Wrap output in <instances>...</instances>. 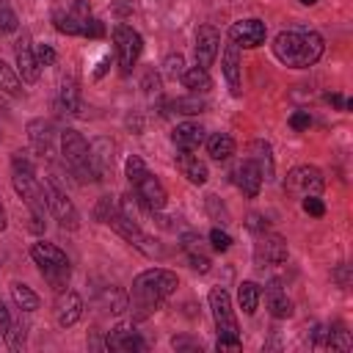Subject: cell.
Returning <instances> with one entry per match:
<instances>
[{
  "label": "cell",
  "mask_w": 353,
  "mask_h": 353,
  "mask_svg": "<svg viewBox=\"0 0 353 353\" xmlns=\"http://www.w3.org/2000/svg\"><path fill=\"white\" fill-rule=\"evenodd\" d=\"M179 279L174 270L165 268H149L143 273L135 276L132 281V292H130V309L138 320L149 317L152 312H157L163 306V301L176 290Z\"/></svg>",
  "instance_id": "obj_1"
},
{
  "label": "cell",
  "mask_w": 353,
  "mask_h": 353,
  "mask_svg": "<svg viewBox=\"0 0 353 353\" xmlns=\"http://www.w3.org/2000/svg\"><path fill=\"white\" fill-rule=\"evenodd\" d=\"M323 50H325L323 36L312 28H290L273 39V55L290 69L314 66L320 61Z\"/></svg>",
  "instance_id": "obj_2"
},
{
  "label": "cell",
  "mask_w": 353,
  "mask_h": 353,
  "mask_svg": "<svg viewBox=\"0 0 353 353\" xmlns=\"http://www.w3.org/2000/svg\"><path fill=\"white\" fill-rule=\"evenodd\" d=\"M61 154H63L69 171L74 174V179L80 185L99 182V176H97V171L91 165V157H88V143L77 130H63L61 132Z\"/></svg>",
  "instance_id": "obj_3"
},
{
  "label": "cell",
  "mask_w": 353,
  "mask_h": 353,
  "mask_svg": "<svg viewBox=\"0 0 353 353\" xmlns=\"http://www.w3.org/2000/svg\"><path fill=\"white\" fill-rule=\"evenodd\" d=\"M108 223L127 240V243H132L143 256H149V259H163L165 256V251H163V245L152 237V234H146L141 226H138V221H132L130 215H124L121 210H116L110 218H108Z\"/></svg>",
  "instance_id": "obj_4"
},
{
  "label": "cell",
  "mask_w": 353,
  "mask_h": 353,
  "mask_svg": "<svg viewBox=\"0 0 353 353\" xmlns=\"http://www.w3.org/2000/svg\"><path fill=\"white\" fill-rule=\"evenodd\" d=\"M113 44H116V58H119L121 72L130 74L135 61L141 58V50H143L141 33L135 28H130V25H116L113 28Z\"/></svg>",
  "instance_id": "obj_5"
},
{
  "label": "cell",
  "mask_w": 353,
  "mask_h": 353,
  "mask_svg": "<svg viewBox=\"0 0 353 353\" xmlns=\"http://www.w3.org/2000/svg\"><path fill=\"white\" fill-rule=\"evenodd\" d=\"M44 199H47V210L52 212V218L61 223V229H77L80 226V215L74 210V204L69 201V196L58 188V182L50 176L44 182Z\"/></svg>",
  "instance_id": "obj_6"
},
{
  "label": "cell",
  "mask_w": 353,
  "mask_h": 353,
  "mask_svg": "<svg viewBox=\"0 0 353 353\" xmlns=\"http://www.w3.org/2000/svg\"><path fill=\"white\" fill-rule=\"evenodd\" d=\"M210 309H212V320L218 328V336H240L237 328V317L232 309V298L223 287H212L210 290Z\"/></svg>",
  "instance_id": "obj_7"
},
{
  "label": "cell",
  "mask_w": 353,
  "mask_h": 353,
  "mask_svg": "<svg viewBox=\"0 0 353 353\" xmlns=\"http://www.w3.org/2000/svg\"><path fill=\"white\" fill-rule=\"evenodd\" d=\"M284 188L295 196H317L325 188V179H323V171L314 165H295L287 174Z\"/></svg>",
  "instance_id": "obj_8"
},
{
  "label": "cell",
  "mask_w": 353,
  "mask_h": 353,
  "mask_svg": "<svg viewBox=\"0 0 353 353\" xmlns=\"http://www.w3.org/2000/svg\"><path fill=\"white\" fill-rule=\"evenodd\" d=\"M287 256H290V248H287V240L281 234H273V232L259 234V240L254 245V262L259 268L281 265V262H287Z\"/></svg>",
  "instance_id": "obj_9"
},
{
  "label": "cell",
  "mask_w": 353,
  "mask_h": 353,
  "mask_svg": "<svg viewBox=\"0 0 353 353\" xmlns=\"http://www.w3.org/2000/svg\"><path fill=\"white\" fill-rule=\"evenodd\" d=\"M135 193H138V199L152 210V212H160L163 207H165V201H168V193H165V188H163V182L146 168L138 179H135Z\"/></svg>",
  "instance_id": "obj_10"
},
{
  "label": "cell",
  "mask_w": 353,
  "mask_h": 353,
  "mask_svg": "<svg viewBox=\"0 0 353 353\" xmlns=\"http://www.w3.org/2000/svg\"><path fill=\"white\" fill-rule=\"evenodd\" d=\"M265 36H268V28H265L262 19H240L229 28V39L237 47H245V50H254V47L265 44Z\"/></svg>",
  "instance_id": "obj_11"
},
{
  "label": "cell",
  "mask_w": 353,
  "mask_h": 353,
  "mask_svg": "<svg viewBox=\"0 0 353 353\" xmlns=\"http://www.w3.org/2000/svg\"><path fill=\"white\" fill-rule=\"evenodd\" d=\"M218 50H221V33L212 25H201L196 33V44H193L196 66H201V69L212 66V61L218 58Z\"/></svg>",
  "instance_id": "obj_12"
},
{
  "label": "cell",
  "mask_w": 353,
  "mask_h": 353,
  "mask_svg": "<svg viewBox=\"0 0 353 353\" xmlns=\"http://www.w3.org/2000/svg\"><path fill=\"white\" fill-rule=\"evenodd\" d=\"M52 314H55V323H58L61 328L74 325V323L83 317V298H80L74 290H61L58 298H55Z\"/></svg>",
  "instance_id": "obj_13"
},
{
  "label": "cell",
  "mask_w": 353,
  "mask_h": 353,
  "mask_svg": "<svg viewBox=\"0 0 353 353\" xmlns=\"http://www.w3.org/2000/svg\"><path fill=\"white\" fill-rule=\"evenodd\" d=\"M14 55H17V69H19V77H22L25 83H36V80H39L41 66H39V61H36V50H33V44H30V36H28V33H25V36L17 41Z\"/></svg>",
  "instance_id": "obj_14"
},
{
  "label": "cell",
  "mask_w": 353,
  "mask_h": 353,
  "mask_svg": "<svg viewBox=\"0 0 353 353\" xmlns=\"http://www.w3.org/2000/svg\"><path fill=\"white\" fill-rule=\"evenodd\" d=\"M221 66H223V77H226L232 94L237 97V94H240V83H243V80H240V77H243V61H240V47H237L232 39L223 44Z\"/></svg>",
  "instance_id": "obj_15"
},
{
  "label": "cell",
  "mask_w": 353,
  "mask_h": 353,
  "mask_svg": "<svg viewBox=\"0 0 353 353\" xmlns=\"http://www.w3.org/2000/svg\"><path fill=\"white\" fill-rule=\"evenodd\" d=\"M88 157H91V165L99 176V182L113 171V141L110 138H97L88 143Z\"/></svg>",
  "instance_id": "obj_16"
},
{
  "label": "cell",
  "mask_w": 353,
  "mask_h": 353,
  "mask_svg": "<svg viewBox=\"0 0 353 353\" xmlns=\"http://www.w3.org/2000/svg\"><path fill=\"white\" fill-rule=\"evenodd\" d=\"M204 240H201V234H196V232H185L182 237H179V245H182V251L188 254V262H190V268L193 270H199V273H207L210 270V256L204 254V245H201Z\"/></svg>",
  "instance_id": "obj_17"
},
{
  "label": "cell",
  "mask_w": 353,
  "mask_h": 353,
  "mask_svg": "<svg viewBox=\"0 0 353 353\" xmlns=\"http://www.w3.org/2000/svg\"><path fill=\"white\" fill-rule=\"evenodd\" d=\"M105 342H108V350H119V353H135V350H143L146 347V342L141 339V334L132 331V328H127V325L113 328Z\"/></svg>",
  "instance_id": "obj_18"
},
{
  "label": "cell",
  "mask_w": 353,
  "mask_h": 353,
  "mask_svg": "<svg viewBox=\"0 0 353 353\" xmlns=\"http://www.w3.org/2000/svg\"><path fill=\"white\" fill-rule=\"evenodd\" d=\"M234 182H237V188L243 190V196H248V199H254V196H259V188H262V174H259V168L245 157L237 168H234Z\"/></svg>",
  "instance_id": "obj_19"
},
{
  "label": "cell",
  "mask_w": 353,
  "mask_h": 353,
  "mask_svg": "<svg viewBox=\"0 0 353 353\" xmlns=\"http://www.w3.org/2000/svg\"><path fill=\"white\" fill-rule=\"evenodd\" d=\"M171 138H174L176 149H182V152H196V149L204 143V127L196 124V121H182V124H176V130H174Z\"/></svg>",
  "instance_id": "obj_20"
},
{
  "label": "cell",
  "mask_w": 353,
  "mask_h": 353,
  "mask_svg": "<svg viewBox=\"0 0 353 353\" xmlns=\"http://www.w3.org/2000/svg\"><path fill=\"white\" fill-rule=\"evenodd\" d=\"M28 138H30V143H33L36 152L47 154L52 149L55 130H52V124L47 119H33V121H28Z\"/></svg>",
  "instance_id": "obj_21"
},
{
  "label": "cell",
  "mask_w": 353,
  "mask_h": 353,
  "mask_svg": "<svg viewBox=\"0 0 353 353\" xmlns=\"http://www.w3.org/2000/svg\"><path fill=\"white\" fill-rule=\"evenodd\" d=\"M176 163H179L182 174H185L193 185H204V182H207L210 171H207V163H204V160H199V154H193V152H182V149H179Z\"/></svg>",
  "instance_id": "obj_22"
},
{
  "label": "cell",
  "mask_w": 353,
  "mask_h": 353,
  "mask_svg": "<svg viewBox=\"0 0 353 353\" xmlns=\"http://www.w3.org/2000/svg\"><path fill=\"white\" fill-rule=\"evenodd\" d=\"M265 303H268V309H270L273 317H290L292 314V301L287 298V292L281 290L279 281H270L265 287Z\"/></svg>",
  "instance_id": "obj_23"
},
{
  "label": "cell",
  "mask_w": 353,
  "mask_h": 353,
  "mask_svg": "<svg viewBox=\"0 0 353 353\" xmlns=\"http://www.w3.org/2000/svg\"><path fill=\"white\" fill-rule=\"evenodd\" d=\"M248 160L259 168L262 179H270L273 176V157H270V143L265 141H251L248 143Z\"/></svg>",
  "instance_id": "obj_24"
},
{
  "label": "cell",
  "mask_w": 353,
  "mask_h": 353,
  "mask_svg": "<svg viewBox=\"0 0 353 353\" xmlns=\"http://www.w3.org/2000/svg\"><path fill=\"white\" fill-rule=\"evenodd\" d=\"M30 256H33L36 265H63V262H69L66 254H63L58 245L44 243V240H39V243L30 245Z\"/></svg>",
  "instance_id": "obj_25"
},
{
  "label": "cell",
  "mask_w": 353,
  "mask_h": 353,
  "mask_svg": "<svg viewBox=\"0 0 353 353\" xmlns=\"http://www.w3.org/2000/svg\"><path fill=\"white\" fill-rule=\"evenodd\" d=\"M39 273L44 276V281H47L55 292H61V290H66V287H69L72 265H69V262H63V265H39Z\"/></svg>",
  "instance_id": "obj_26"
},
{
  "label": "cell",
  "mask_w": 353,
  "mask_h": 353,
  "mask_svg": "<svg viewBox=\"0 0 353 353\" xmlns=\"http://www.w3.org/2000/svg\"><path fill=\"white\" fill-rule=\"evenodd\" d=\"M207 152L212 160H229L234 154V138L229 132H212L207 138Z\"/></svg>",
  "instance_id": "obj_27"
},
{
  "label": "cell",
  "mask_w": 353,
  "mask_h": 353,
  "mask_svg": "<svg viewBox=\"0 0 353 353\" xmlns=\"http://www.w3.org/2000/svg\"><path fill=\"white\" fill-rule=\"evenodd\" d=\"M179 80L185 83V88H190V94H204V91L212 88V80H210L207 69H201V66H190V69H185Z\"/></svg>",
  "instance_id": "obj_28"
},
{
  "label": "cell",
  "mask_w": 353,
  "mask_h": 353,
  "mask_svg": "<svg viewBox=\"0 0 353 353\" xmlns=\"http://www.w3.org/2000/svg\"><path fill=\"white\" fill-rule=\"evenodd\" d=\"M259 298H262L259 284H254V281H243V284L237 287V303H240V309H243L245 314H254V312H256Z\"/></svg>",
  "instance_id": "obj_29"
},
{
  "label": "cell",
  "mask_w": 353,
  "mask_h": 353,
  "mask_svg": "<svg viewBox=\"0 0 353 353\" xmlns=\"http://www.w3.org/2000/svg\"><path fill=\"white\" fill-rule=\"evenodd\" d=\"M61 108L66 110V113H80L83 110V99H80V88H77V83L69 77V80H63L61 83Z\"/></svg>",
  "instance_id": "obj_30"
},
{
  "label": "cell",
  "mask_w": 353,
  "mask_h": 353,
  "mask_svg": "<svg viewBox=\"0 0 353 353\" xmlns=\"http://www.w3.org/2000/svg\"><path fill=\"white\" fill-rule=\"evenodd\" d=\"M11 298H14L17 309H22V312H36L39 309V295L28 284H22V281L11 284Z\"/></svg>",
  "instance_id": "obj_31"
},
{
  "label": "cell",
  "mask_w": 353,
  "mask_h": 353,
  "mask_svg": "<svg viewBox=\"0 0 353 353\" xmlns=\"http://www.w3.org/2000/svg\"><path fill=\"white\" fill-rule=\"evenodd\" d=\"M52 25L58 33H66V36H80V25L77 19L72 17V11H63V8H55L52 11Z\"/></svg>",
  "instance_id": "obj_32"
},
{
  "label": "cell",
  "mask_w": 353,
  "mask_h": 353,
  "mask_svg": "<svg viewBox=\"0 0 353 353\" xmlns=\"http://www.w3.org/2000/svg\"><path fill=\"white\" fill-rule=\"evenodd\" d=\"M3 336H6V347L8 350H22L25 347V339H28V328H25L22 320H17V323H8V328L3 331Z\"/></svg>",
  "instance_id": "obj_33"
},
{
  "label": "cell",
  "mask_w": 353,
  "mask_h": 353,
  "mask_svg": "<svg viewBox=\"0 0 353 353\" xmlns=\"http://www.w3.org/2000/svg\"><path fill=\"white\" fill-rule=\"evenodd\" d=\"M0 91H3V94H8V97H17V94L22 91L19 77L14 74V69H11L6 61H0Z\"/></svg>",
  "instance_id": "obj_34"
},
{
  "label": "cell",
  "mask_w": 353,
  "mask_h": 353,
  "mask_svg": "<svg viewBox=\"0 0 353 353\" xmlns=\"http://www.w3.org/2000/svg\"><path fill=\"white\" fill-rule=\"evenodd\" d=\"M171 108L176 110V113H185V116H193V113H201L207 105H204V99L199 97V94H190V97H176L174 102H171Z\"/></svg>",
  "instance_id": "obj_35"
},
{
  "label": "cell",
  "mask_w": 353,
  "mask_h": 353,
  "mask_svg": "<svg viewBox=\"0 0 353 353\" xmlns=\"http://www.w3.org/2000/svg\"><path fill=\"white\" fill-rule=\"evenodd\" d=\"M350 331L342 323H334L328 328V347H339V350H350Z\"/></svg>",
  "instance_id": "obj_36"
},
{
  "label": "cell",
  "mask_w": 353,
  "mask_h": 353,
  "mask_svg": "<svg viewBox=\"0 0 353 353\" xmlns=\"http://www.w3.org/2000/svg\"><path fill=\"white\" fill-rule=\"evenodd\" d=\"M19 28V19H17V11L6 3V0H0V36H6V33H14Z\"/></svg>",
  "instance_id": "obj_37"
},
{
  "label": "cell",
  "mask_w": 353,
  "mask_h": 353,
  "mask_svg": "<svg viewBox=\"0 0 353 353\" xmlns=\"http://www.w3.org/2000/svg\"><path fill=\"white\" fill-rule=\"evenodd\" d=\"M182 72H185V58L179 52H171V55L163 58V74L165 77L176 80V77H182Z\"/></svg>",
  "instance_id": "obj_38"
},
{
  "label": "cell",
  "mask_w": 353,
  "mask_h": 353,
  "mask_svg": "<svg viewBox=\"0 0 353 353\" xmlns=\"http://www.w3.org/2000/svg\"><path fill=\"white\" fill-rule=\"evenodd\" d=\"M207 212H210L218 223H229V210L221 204L218 196H207Z\"/></svg>",
  "instance_id": "obj_39"
},
{
  "label": "cell",
  "mask_w": 353,
  "mask_h": 353,
  "mask_svg": "<svg viewBox=\"0 0 353 353\" xmlns=\"http://www.w3.org/2000/svg\"><path fill=\"white\" fill-rule=\"evenodd\" d=\"M80 36H88V39H102V36H105V25H102L97 17H88V19L80 25Z\"/></svg>",
  "instance_id": "obj_40"
},
{
  "label": "cell",
  "mask_w": 353,
  "mask_h": 353,
  "mask_svg": "<svg viewBox=\"0 0 353 353\" xmlns=\"http://www.w3.org/2000/svg\"><path fill=\"white\" fill-rule=\"evenodd\" d=\"M210 243H212L215 251H229V248H232V237H229V232H223L221 226H215V229L210 232Z\"/></svg>",
  "instance_id": "obj_41"
},
{
  "label": "cell",
  "mask_w": 353,
  "mask_h": 353,
  "mask_svg": "<svg viewBox=\"0 0 353 353\" xmlns=\"http://www.w3.org/2000/svg\"><path fill=\"white\" fill-rule=\"evenodd\" d=\"M141 88H143L146 94H157V91H160V74H157L154 69H146L143 77H141Z\"/></svg>",
  "instance_id": "obj_42"
},
{
  "label": "cell",
  "mask_w": 353,
  "mask_h": 353,
  "mask_svg": "<svg viewBox=\"0 0 353 353\" xmlns=\"http://www.w3.org/2000/svg\"><path fill=\"white\" fill-rule=\"evenodd\" d=\"M116 212V204H113V199L110 196H102L99 199V204H97V210H94V215H97V221H105L108 223V218Z\"/></svg>",
  "instance_id": "obj_43"
},
{
  "label": "cell",
  "mask_w": 353,
  "mask_h": 353,
  "mask_svg": "<svg viewBox=\"0 0 353 353\" xmlns=\"http://www.w3.org/2000/svg\"><path fill=\"white\" fill-rule=\"evenodd\" d=\"M55 50L50 47V44H39L36 47V61H39V66H52L55 63Z\"/></svg>",
  "instance_id": "obj_44"
},
{
  "label": "cell",
  "mask_w": 353,
  "mask_h": 353,
  "mask_svg": "<svg viewBox=\"0 0 353 353\" xmlns=\"http://www.w3.org/2000/svg\"><path fill=\"white\" fill-rule=\"evenodd\" d=\"M303 212L320 218V215H325V204H323L317 196H303Z\"/></svg>",
  "instance_id": "obj_45"
},
{
  "label": "cell",
  "mask_w": 353,
  "mask_h": 353,
  "mask_svg": "<svg viewBox=\"0 0 353 353\" xmlns=\"http://www.w3.org/2000/svg\"><path fill=\"white\" fill-rule=\"evenodd\" d=\"M312 124V116L306 113V110H295L292 116H290V127L292 130H306Z\"/></svg>",
  "instance_id": "obj_46"
},
{
  "label": "cell",
  "mask_w": 353,
  "mask_h": 353,
  "mask_svg": "<svg viewBox=\"0 0 353 353\" xmlns=\"http://www.w3.org/2000/svg\"><path fill=\"white\" fill-rule=\"evenodd\" d=\"M215 347H218V350H240V347H243V339H240V336H218Z\"/></svg>",
  "instance_id": "obj_47"
},
{
  "label": "cell",
  "mask_w": 353,
  "mask_h": 353,
  "mask_svg": "<svg viewBox=\"0 0 353 353\" xmlns=\"http://www.w3.org/2000/svg\"><path fill=\"white\" fill-rule=\"evenodd\" d=\"M171 345H174L176 350H201V345L193 342V339H188V336H174Z\"/></svg>",
  "instance_id": "obj_48"
},
{
  "label": "cell",
  "mask_w": 353,
  "mask_h": 353,
  "mask_svg": "<svg viewBox=\"0 0 353 353\" xmlns=\"http://www.w3.org/2000/svg\"><path fill=\"white\" fill-rule=\"evenodd\" d=\"M325 102H331L334 108H339V110H350L353 108V102L350 99H345L342 94H325Z\"/></svg>",
  "instance_id": "obj_49"
},
{
  "label": "cell",
  "mask_w": 353,
  "mask_h": 353,
  "mask_svg": "<svg viewBox=\"0 0 353 353\" xmlns=\"http://www.w3.org/2000/svg\"><path fill=\"white\" fill-rule=\"evenodd\" d=\"M8 323H11V314H8L6 303L0 301V331H6V328H8Z\"/></svg>",
  "instance_id": "obj_50"
},
{
  "label": "cell",
  "mask_w": 353,
  "mask_h": 353,
  "mask_svg": "<svg viewBox=\"0 0 353 353\" xmlns=\"http://www.w3.org/2000/svg\"><path fill=\"white\" fill-rule=\"evenodd\" d=\"M334 279H336L342 287H347V281H350V279H347V265H339V270L334 273Z\"/></svg>",
  "instance_id": "obj_51"
},
{
  "label": "cell",
  "mask_w": 353,
  "mask_h": 353,
  "mask_svg": "<svg viewBox=\"0 0 353 353\" xmlns=\"http://www.w3.org/2000/svg\"><path fill=\"white\" fill-rule=\"evenodd\" d=\"M108 66H110V58H102V61H99V63H97V69H94V77H97V80H99V77H102V74H105V72H108Z\"/></svg>",
  "instance_id": "obj_52"
},
{
  "label": "cell",
  "mask_w": 353,
  "mask_h": 353,
  "mask_svg": "<svg viewBox=\"0 0 353 353\" xmlns=\"http://www.w3.org/2000/svg\"><path fill=\"white\" fill-rule=\"evenodd\" d=\"M248 229H254V232H259V229H265V223H262V218H259V215H251V218H248Z\"/></svg>",
  "instance_id": "obj_53"
},
{
  "label": "cell",
  "mask_w": 353,
  "mask_h": 353,
  "mask_svg": "<svg viewBox=\"0 0 353 353\" xmlns=\"http://www.w3.org/2000/svg\"><path fill=\"white\" fill-rule=\"evenodd\" d=\"M6 221H8V218H6V207H3V204H0V232H3V229H6Z\"/></svg>",
  "instance_id": "obj_54"
},
{
  "label": "cell",
  "mask_w": 353,
  "mask_h": 353,
  "mask_svg": "<svg viewBox=\"0 0 353 353\" xmlns=\"http://www.w3.org/2000/svg\"><path fill=\"white\" fill-rule=\"evenodd\" d=\"M301 3H303V6H314L317 0H301Z\"/></svg>",
  "instance_id": "obj_55"
}]
</instances>
